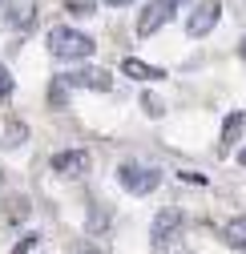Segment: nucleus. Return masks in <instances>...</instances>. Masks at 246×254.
Listing matches in <instances>:
<instances>
[{"label": "nucleus", "mask_w": 246, "mask_h": 254, "mask_svg": "<svg viewBox=\"0 0 246 254\" xmlns=\"http://www.w3.org/2000/svg\"><path fill=\"white\" fill-rule=\"evenodd\" d=\"M49 53L57 61H65V65H73V61H89L97 53L93 37L81 33V28H69V24H57L53 33H49Z\"/></svg>", "instance_id": "nucleus-1"}, {"label": "nucleus", "mask_w": 246, "mask_h": 254, "mask_svg": "<svg viewBox=\"0 0 246 254\" xmlns=\"http://www.w3.org/2000/svg\"><path fill=\"white\" fill-rule=\"evenodd\" d=\"M182 226H186V214H182L178 206L158 210V218H153V226H149V246L158 250V254H166V250L182 238Z\"/></svg>", "instance_id": "nucleus-2"}, {"label": "nucleus", "mask_w": 246, "mask_h": 254, "mask_svg": "<svg viewBox=\"0 0 246 254\" xmlns=\"http://www.w3.org/2000/svg\"><path fill=\"white\" fill-rule=\"evenodd\" d=\"M117 182L125 186V194H149V190L162 186V170L141 166V162H125V166H117Z\"/></svg>", "instance_id": "nucleus-3"}, {"label": "nucleus", "mask_w": 246, "mask_h": 254, "mask_svg": "<svg viewBox=\"0 0 246 254\" xmlns=\"http://www.w3.org/2000/svg\"><path fill=\"white\" fill-rule=\"evenodd\" d=\"M182 4H186V0H149L141 8V16H137V37H153L158 28H166Z\"/></svg>", "instance_id": "nucleus-4"}, {"label": "nucleus", "mask_w": 246, "mask_h": 254, "mask_svg": "<svg viewBox=\"0 0 246 254\" xmlns=\"http://www.w3.org/2000/svg\"><path fill=\"white\" fill-rule=\"evenodd\" d=\"M218 20H222V0H198V4L190 8L186 33H190V37H210Z\"/></svg>", "instance_id": "nucleus-5"}, {"label": "nucleus", "mask_w": 246, "mask_h": 254, "mask_svg": "<svg viewBox=\"0 0 246 254\" xmlns=\"http://www.w3.org/2000/svg\"><path fill=\"white\" fill-rule=\"evenodd\" d=\"M89 166H93L89 149H61V153H53V174H61V178H81V174H89Z\"/></svg>", "instance_id": "nucleus-6"}, {"label": "nucleus", "mask_w": 246, "mask_h": 254, "mask_svg": "<svg viewBox=\"0 0 246 254\" xmlns=\"http://www.w3.org/2000/svg\"><path fill=\"white\" fill-rule=\"evenodd\" d=\"M65 85H81V89H97V93H109L113 89V77L105 69H73L69 77H61Z\"/></svg>", "instance_id": "nucleus-7"}, {"label": "nucleus", "mask_w": 246, "mask_h": 254, "mask_svg": "<svg viewBox=\"0 0 246 254\" xmlns=\"http://www.w3.org/2000/svg\"><path fill=\"white\" fill-rule=\"evenodd\" d=\"M242 133H246V109H234V113L222 121V137H218V145H222V149H230Z\"/></svg>", "instance_id": "nucleus-8"}, {"label": "nucleus", "mask_w": 246, "mask_h": 254, "mask_svg": "<svg viewBox=\"0 0 246 254\" xmlns=\"http://www.w3.org/2000/svg\"><path fill=\"white\" fill-rule=\"evenodd\" d=\"M121 73L133 77V81H162V77H166L158 65H145V61H137V57H125V61H121Z\"/></svg>", "instance_id": "nucleus-9"}, {"label": "nucleus", "mask_w": 246, "mask_h": 254, "mask_svg": "<svg viewBox=\"0 0 246 254\" xmlns=\"http://www.w3.org/2000/svg\"><path fill=\"white\" fill-rule=\"evenodd\" d=\"M4 20H8L12 28H20V33H24V28L37 20V4H33V0H12V4H8V16H4Z\"/></svg>", "instance_id": "nucleus-10"}, {"label": "nucleus", "mask_w": 246, "mask_h": 254, "mask_svg": "<svg viewBox=\"0 0 246 254\" xmlns=\"http://www.w3.org/2000/svg\"><path fill=\"white\" fill-rule=\"evenodd\" d=\"M222 238H226L230 246L246 250V214H238V218H230V222H226V230H222Z\"/></svg>", "instance_id": "nucleus-11"}, {"label": "nucleus", "mask_w": 246, "mask_h": 254, "mask_svg": "<svg viewBox=\"0 0 246 254\" xmlns=\"http://www.w3.org/2000/svg\"><path fill=\"white\" fill-rule=\"evenodd\" d=\"M4 218L12 222V226L24 222V218H28V198H8V202H4Z\"/></svg>", "instance_id": "nucleus-12"}, {"label": "nucleus", "mask_w": 246, "mask_h": 254, "mask_svg": "<svg viewBox=\"0 0 246 254\" xmlns=\"http://www.w3.org/2000/svg\"><path fill=\"white\" fill-rule=\"evenodd\" d=\"M24 137H28L24 121H8V133H4V141H0V145H4V149H12V145H20Z\"/></svg>", "instance_id": "nucleus-13"}, {"label": "nucleus", "mask_w": 246, "mask_h": 254, "mask_svg": "<svg viewBox=\"0 0 246 254\" xmlns=\"http://www.w3.org/2000/svg\"><path fill=\"white\" fill-rule=\"evenodd\" d=\"M8 97H12V73L0 65V101H8Z\"/></svg>", "instance_id": "nucleus-14"}, {"label": "nucleus", "mask_w": 246, "mask_h": 254, "mask_svg": "<svg viewBox=\"0 0 246 254\" xmlns=\"http://www.w3.org/2000/svg\"><path fill=\"white\" fill-rule=\"evenodd\" d=\"M37 242H41L37 234H28V238H20V242L12 246V254H33V250H37Z\"/></svg>", "instance_id": "nucleus-15"}, {"label": "nucleus", "mask_w": 246, "mask_h": 254, "mask_svg": "<svg viewBox=\"0 0 246 254\" xmlns=\"http://www.w3.org/2000/svg\"><path fill=\"white\" fill-rule=\"evenodd\" d=\"M49 101H53V105H65V81H53V89H49Z\"/></svg>", "instance_id": "nucleus-16"}, {"label": "nucleus", "mask_w": 246, "mask_h": 254, "mask_svg": "<svg viewBox=\"0 0 246 254\" xmlns=\"http://www.w3.org/2000/svg\"><path fill=\"white\" fill-rule=\"evenodd\" d=\"M69 8H73L77 16H89V12H93V0H69Z\"/></svg>", "instance_id": "nucleus-17"}, {"label": "nucleus", "mask_w": 246, "mask_h": 254, "mask_svg": "<svg viewBox=\"0 0 246 254\" xmlns=\"http://www.w3.org/2000/svg\"><path fill=\"white\" fill-rule=\"evenodd\" d=\"M141 109H145V113H153V117H158V113H162V105H158V101H153V97H149V93H145V97H141Z\"/></svg>", "instance_id": "nucleus-18"}, {"label": "nucleus", "mask_w": 246, "mask_h": 254, "mask_svg": "<svg viewBox=\"0 0 246 254\" xmlns=\"http://www.w3.org/2000/svg\"><path fill=\"white\" fill-rule=\"evenodd\" d=\"M105 4H113V8H125V4H133V0H105Z\"/></svg>", "instance_id": "nucleus-19"}, {"label": "nucleus", "mask_w": 246, "mask_h": 254, "mask_svg": "<svg viewBox=\"0 0 246 254\" xmlns=\"http://www.w3.org/2000/svg\"><path fill=\"white\" fill-rule=\"evenodd\" d=\"M8 4H12V0H0V16H8Z\"/></svg>", "instance_id": "nucleus-20"}, {"label": "nucleus", "mask_w": 246, "mask_h": 254, "mask_svg": "<svg viewBox=\"0 0 246 254\" xmlns=\"http://www.w3.org/2000/svg\"><path fill=\"white\" fill-rule=\"evenodd\" d=\"M238 53H242V61H246V37H242V45H238Z\"/></svg>", "instance_id": "nucleus-21"}, {"label": "nucleus", "mask_w": 246, "mask_h": 254, "mask_svg": "<svg viewBox=\"0 0 246 254\" xmlns=\"http://www.w3.org/2000/svg\"><path fill=\"white\" fill-rule=\"evenodd\" d=\"M238 162H242V166H246V149H242V153H238Z\"/></svg>", "instance_id": "nucleus-22"}]
</instances>
